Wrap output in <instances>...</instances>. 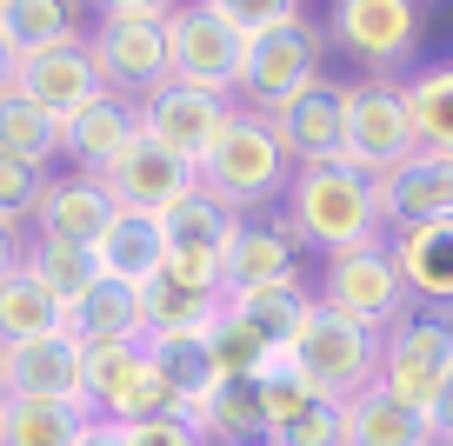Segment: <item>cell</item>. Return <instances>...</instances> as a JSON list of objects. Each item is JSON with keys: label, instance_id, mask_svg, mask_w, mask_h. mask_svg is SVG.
<instances>
[{"label": "cell", "instance_id": "9a60e30c", "mask_svg": "<svg viewBox=\"0 0 453 446\" xmlns=\"http://www.w3.org/2000/svg\"><path fill=\"white\" fill-rule=\"evenodd\" d=\"M14 94H27L34 107H47L54 120H67V113H81L87 100L107 94V87H100V67H94V54H87V41H67V47H47V54L20 60Z\"/></svg>", "mask_w": 453, "mask_h": 446}, {"label": "cell", "instance_id": "6da1fadb", "mask_svg": "<svg viewBox=\"0 0 453 446\" xmlns=\"http://www.w3.org/2000/svg\"><path fill=\"white\" fill-rule=\"evenodd\" d=\"M280 227L294 247H320L326 260L387 240V213H380V181L360 173L354 160H320V167H294L280 200Z\"/></svg>", "mask_w": 453, "mask_h": 446}, {"label": "cell", "instance_id": "44dd1931", "mask_svg": "<svg viewBox=\"0 0 453 446\" xmlns=\"http://www.w3.org/2000/svg\"><path fill=\"white\" fill-rule=\"evenodd\" d=\"M387 247H394V266H400L413 300L447 313L453 307V220L400 227V234H387Z\"/></svg>", "mask_w": 453, "mask_h": 446}, {"label": "cell", "instance_id": "52a82bcc", "mask_svg": "<svg viewBox=\"0 0 453 446\" xmlns=\"http://www.w3.org/2000/svg\"><path fill=\"white\" fill-rule=\"evenodd\" d=\"M87 54L100 67V87L141 107L147 94L173 81V47H167V20H94Z\"/></svg>", "mask_w": 453, "mask_h": 446}, {"label": "cell", "instance_id": "ac0fdd59", "mask_svg": "<svg viewBox=\"0 0 453 446\" xmlns=\"http://www.w3.org/2000/svg\"><path fill=\"white\" fill-rule=\"evenodd\" d=\"M380 213H387V234L426 227V220H453V160L420 147L394 173H380Z\"/></svg>", "mask_w": 453, "mask_h": 446}, {"label": "cell", "instance_id": "e0dca14e", "mask_svg": "<svg viewBox=\"0 0 453 446\" xmlns=\"http://www.w3.org/2000/svg\"><path fill=\"white\" fill-rule=\"evenodd\" d=\"M7 393H27V400H81L87 406V347L73 334H47V340L7 347Z\"/></svg>", "mask_w": 453, "mask_h": 446}, {"label": "cell", "instance_id": "2e32d148", "mask_svg": "<svg viewBox=\"0 0 453 446\" xmlns=\"http://www.w3.org/2000/svg\"><path fill=\"white\" fill-rule=\"evenodd\" d=\"M113 194H107V181H94V173H47V194H41V207H34V234L41 240H73V247H94L100 234H107V220H113Z\"/></svg>", "mask_w": 453, "mask_h": 446}, {"label": "cell", "instance_id": "836d02e7", "mask_svg": "<svg viewBox=\"0 0 453 446\" xmlns=\"http://www.w3.org/2000/svg\"><path fill=\"white\" fill-rule=\"evenodd\" d=\"M27 273L41 280L47 293H54L60 307H73L87 287L100 280V260H94V247H73V240H41V234H27Z\"/></svg>", "mask_w": 453, "mask_h": 446}, {"label": "cell", "instance_id": "7dc6e473", "mask_svg": "<svg viewBox=\"0 0 453 446\" xmlns=\"http://www.w3.org/2000/svg\"><path fill=\"white\" fill-rule=\"evenodd\" d=\"M0 400H7V347H0Z\"/></svg>", "mask_w": 453, "mask_h": 446}, {"label": "cell", "instance_id": "9c48e42d", "mask_svg": "<svg viewBox=\"0 0 453 446\" xmlns=\"http://www.w3.org/2000/svg\"><path fill=\"white\" fill-rule=\"evenodd\" d=\"M167 47H173V81L187 87H207V94H226L241 87V54H247V34H234L207 0H180L167 14Z\"/></svg>", "mask_w": 453, "mask_h": 446}, {"label": "cell", "instance_id": "ee69618b", "mask_svg": "<svg viewBox=\"0 0 453 446\" xmlns=\"http://www.w3.org/2000/svg\"><path fill=\"white\" fill-rule=\"evenodd\" d=\"M73 446H127V427H120V419H87Z\"/></svg>", "mask_w": 453, "mask_h": 446}, {"label": "cell", "instance_id": "8d00e7d4", "mask_svg": "<svg viewBox=\"0 0 453 446\" xmlns=\"http://www.w3.org/2000/svg\"><path fill=\"white\" fill-rule=\"evenodd\" d=\"M141 340H120V347H87V413H100V406L113 400V393L134 380V366H141Z\"/></svg>", "mask_w": 453, "mask_h": 446}, {"label": "cell", "instance_id": "ffe728a7", "mask_svg": "<svg viewBox=\"0 0 453 446\" xmlns=\"http://www.w3.org/2000/svg\"><path fill=\"white\" fill-rule=\"evenodd\" d=\"M94 260L107 280H120V287H154L160 266H167V227L154 220V213H113L107 234L94 240Z\"/></svg>", "mask_w": 453, "mask_h": 446}, {"label": "cell", "instance_id": "484cf974", "mask_svg": "<svg viewBox=\"0 0 453 446\" xmlns=\"http://www.w3.org/2000/svg\"><path fill=\"white\" fill-rule=\"evenodd\" d=\"M226 320V293H194L180 280H154L141 287V340H167V334H213Z\"/></svg>", "mask_w": 453, "mask_h": 446}, {"label": "cell", "instance_id": "30bf717a", "mask_svg": "<svg viewBox=\"0 0 453 446\" xmlns=\"http://www.w3.org/2000/svg\"><path fill=\"white\" fill-rule=\"evenodd\" d=\"M453 366V334H447V313H400L387 327V360H380V387L394 400L420 406L434 419V400H440V380Z\"/></svg>", "mask_w": 453, "mask_h": 446}, {"label": "cell", "instance_id": "f546056e", "mask_svg": "<svg viewBox=\"0 0 453 446\" xmlns=\"http://www.w3.org/2000/svg\"><path fill=\"white\" fill-rule=\"evenodd\" d=\"M0 160H20V167H41V173H54L60 160V120L14 87L0 94Z\"/></svg>", "mask_w": 453, "mask_h": 446}, {"label": "cell", "instance_id": "60d3db41", "mask_svg": "<svg viewBox=\"0 0 453 446\" xmlns=\"http://www.w3.org/2000/svg\"><path fill=\"white\" fill-rule=\"evenodd\" d=\"M127 446H207V440H200V427L187 413H167V419H141V427H127Z\"/></svg>", "mask_w": 453, "mask_h": 446}, {"label": "cell", "instance_id": "7402d4cb", "mask_svg": "<svg viewBox=\"0 0 453 446\" xmlns=\"http://www.w3.org/2000/svg\"><path fill=\"white\" fill-rule=\"evenodd\" d=\"M347 446H440V433L420 406L394 400L387 387H367L347 400Z\"/></svg>", "mask_w": 453, "mask_h": 446}, {"label": "cell", "instance_id": "b9f144b4", "mask_svg": "<svg viewBox=\"0 0 453 446\" xmlns=\"http://www.w3.org/2000/svg\"><path fill=\"white\" fill-rule=\"evenodd\" d=\"M81 7L100 20H167L180 0H81Z\"/></svg>", "mask_w": 453, "mask_h": 446}, {"label": "cell", "instance_id": "277c9868", "mask_svg": "<svg viewBox=\"0 0 453 446\" xmlns=\"http://www.w3.org/2000/svg\"><path fill=\"white\" fill-rule=\"evenodd\" d=\"M326 81V27L300 20V27H273V34H254L241 54V107L247 113H280L287 100H300L307 87Z\"/></svg>", "mask_w": 453, "mask_h": 446}, {"label": "cell", "instance_id": "d4e9b609", "mask_svg": "<svg viewBox=\"0 0 453 446\" xmlns=\"http://www.w3.org/2000/svg\"><path fill=\"white\" fill-rule=\"evenodd\" d=\"M67 334L81 347H120V340H141V287H120V280L100 273L94 287L67 307Z\"/></svg>", "mask_w": 453, "mask_h": 446}, {"label": "cell", "instance_id": "8992f818", "mask_svg": "<svg viewBox=\"0 0 453 446\" xmlns=\"http://www.w3.org/2000/svg\"><path fill=\"white\" fill-rule=\"evenodd\" d=\"M326 41L367 73H394L420 54V0H334Z\"/></svg>", "mask_w": 453, "mask_h": 446}, {"label": "cell", "instance_id": "ab89813d", "mask_svg": "<svg viewBox=\"0 0 453 446\" xmlns=\"http://www.w3.org/2000/svg\"><path fill=\"white\" fill-rule=\"evenodd\" d=\"M47 194V173L41 167H20V160H0V220L7 227H27L34 207Z\"/></svg>", "mask_w": 453, "mask_h": 446}, {"label": "cell", "instance_id": "3957f363", "mask_svg": "<svg viewBox=\"0 0 453 446\" xmlns=\"http://www.w3.org/2000/svg\"><path fill=\"white\" fill-rule=\"evenodd\" d=\"M287 360H294L320 393L354 400V393L380 387L387 334H373V327H360V320H347V313H334V307H320V300H313V313L300 320V334L287 340Z\"/></svg>", "mask_w": 453, "mask_h": 446}, {"label": "cell", "instance_id": "7c38bea8", "mask_svg": "<svg viewBox=\"0 0 453 446\" xmlns=\"http://www.w3.org/2000/svg\"><path fill=\"white\" fill-rule=\"evenodd\" d=\"M100 181H107L113 207H127V213H154V220H160L167 207H180V200L200 187V173L187 167L180 154H167V147H160V140L141 127V134L127 140V154L113 160Z\"/></svg>", "mask_w": 453, "mask_h": 446}, {"label": "cell", "instance_id": "d6986e66", "mask_svg": "<svg viewBox=\"0 0 453 446\" xmlns=\"http://www.w3.org/2000/svg\"><path fill=\"white\" fill-rule=\"evenodd\" d=\"M187 419L200 427L207 446H273V413L260 380H220Z\"/></svg>", "mask_w": 453, "mask_h": 446}, {"label": "cell", "instance_id": "603a6c76", "mask_svg": "<svg viewBox=\"0 0 453 446\" xmlns=\"http://www.w3.org/2000/svg\"><path fill=\"white\" fill-rule=\"evenodd\" d=\"M300 280L294 240L273 220H241V234L226 240V293H254V287H287Z\"/></svg>", "mask_w": 453, "mask_h": 446}, {"label": "cell", "instance_id": "f35d334b", "mask_svg": "<svg viewBox=\"0 0 453 446\" xmlns=\"http://www.w3.org/2000/svg\"><path fill=\"white\" fill-rule=\"evenodd\" d=\"M213 360H220V380H260V366L273 360V347L254 340L241 320H220L213 327Z\"/></svg>", "mask_w": 453, "mask_h": 446}, {"label": "cell", "instance_id": "f1b7e54d", "mask_svg": "<svg viewBox=\"0 0 453 446\" xmlns=\"http://www.w3.org/2000/svg\"><path fill=\"white\" fill-rule=\"evenodd\" d=\"M307 313H313V293L300 287V280H287V287H254V293H226V320H241L247 334L267 340L273 353L300 334Z\"/></svg>", "mask_w": 453, "mask_h": 446}, {"label": "cell", "instance_id": "74e56055", "mask_svg": "<svg viewBox=\"0 0 453 446\" xmlns=\"http://www.w3.org/2000/svg\"><path fill=\"white\" fill-rule=\"evenodd\" d=\"M213 14L226 20V27L234 34H247V41H254V34H273V27H300V0H207Z\"/></svg>", "mask_w": 453, "mask_h": 446}, {"label": "cell", "instance_id": "7bdbcfd3", "mask_svg": "<svg viewBox=\"0 0 453 446\" xmlns=\"http://www.w3.org/2000/svg\"><path fill=\"white\" fill-rule=\"evenodd\" d=\"M20 266H27V227H7V220H0V280L20 273Z\"/></svg>", "mask_w": 453, "mask_h": 446}, {"label": "cell", "instance_id": "d6a6232c", "mask_svg": "<svg viewBox=\"0 0 453 446\" xmlns=\"http://www.w3.org/2000/svg\"><path fill=\"white\" fill-rule=\"evenodd\" d=\"M400 94H407V113H413L420 147L453 160V67H413V73H400Z\"/></svg>", "mask_w": 453, "mask_h": 446}, {"label": "cell", "instance_id": "e575fe53", "mask_svg": "<svg viewBox=\"0 0 453 446\" xmlns=\"http://www.w3.org/2000/svg\"><path fill=\"white\" fill-rule=\"evenodd\" d=\"M167 413H180V400H173V387L160 380V366L141 353V366H134V380L120 393H113L107 406H100L94 419H120V427H141V419H167Z\"/></svg>", "mask_w": 453, "mask_h": 446}, {"label": "cell", "instance_id": "f6af8a7d", "mask_svg": "<svg viewBox=\"0 0 453 446\" xmlns=\"http://www.w3.org/2000/svg\"><path fill=\"white\" fill-rule=\"evenodd\" d=\"M434 433H440V446H453V366H447V380H440V400H434Z\"/></svg>", "mask_w": 453, "mask_h": 446}, {"label": "cell", "instance_id": "5b68a950", "mask_svg": "<svg viewBox=\"0 0 453 446\" xmlns=\"http://www.w3.org/2000/svg\"><path fill=\"white\" fill-rule=\"evenodd\" d=\"M420 154V134H413L407 94H400L394 73H360L347 81V160L360 173H394L400 160Z\"/></svg>", "mask_w": 453, "mask_h": 446}, {"label": "cell", "instance_id": "83f0119b", "mask_svg": "<svg viewBox=\"0 0 453 446\" xmlns=\"http://www.w3.org/2000/svg\"><path fill=\"white\" fill-rule=\"evenodd\" d=\"M147 360L160 366V380L173 387L180 413H194L213 387H220V360H213V334H167V340H141Z\"/></svg>", "mask_w": 453, "mask_h": 446}, {"label": "cell", "instance_id": "bcb514c9", "mask_svg": "<svg viewBox=\"0 0 453 446\" xmlns=\"http://www.w3.org/2000/svg\"><path fill=\"white\" fill-rule=\"evenodd\" d=\"M14 67H20V60L7 54V41H0V94H7V87H14Z\"/></svg>", "mask_w": 453, "mask_h": 446}, {"label": "cell", "instance_id": "c3c4849f", "mask_svg": "<svg viewBox=\"0 0 453 446\" xmlns=\"http://www.w3.org/2000/svg\"><path fill=\"white\" fill-rule=\"evenodd\" d=\"M447 334H453V307H447Z\"/></svg>", "mask_w": 453, "mask_h": 446}, {"label": "cell", "instance_id": "ba28073f", "mask_svg": "<svg viewBox=\"0 0 453 446\" xmlns=\"http://www.w3.org/2000/svg\"><path fill=\"white\" fill-rule=\"evenodd\" d=\"M320 307H334V313H347V320H360V327H373V334H387V327L407 313V280H400V266H394V247H360V253H340V260H326V280H320V293H313Z\"/></svg>", "mask_w": 453, "mask_h": 446}, {"label": "cell", "instance_id": "4fadbf2b", "mask_svg": "<svg viewBox=\"0 0 453 446\" xmlns=\"http://www.w3.org/2000/svg\"><path fill=\"white\" fill-rule=\"evenodd\" d=\"M267 127L280 134L294 167H320V160H347V81L326 73L320 87H307L300 100H287L280 113H267Z\"/></svg>", "mask_w": 453, "mask_h": 446}, {"label": "cell", "instance_id": "5bb4252c", "mask_svg": "<svg viewBox=\"0 0 453 446\" xmlns=\"http://www.w3.org/2000/svg\"><path fill=\"white\" fill-rule=\"evenodd\" d=\"M141 134V107L134 100H120V94H94L81 113H67L60 120V154H67V167L73 173H107L113 160L127 154V140Z\"/></svg>", "mask_w": 453, "mask_h": 446}, {"label": "cell", "instance_id": "4316f807", "mask_svg": "<svg viewBox=\"0 0 453 446\" xmlns=\"http://www.w3.org/2000/svg\"><path fill=\"white\" fill-rule=\"evenodd\" d=\"M81 400H27V393H7L0 400V446H73L87 427Z\"/></svg>", "mask_w": 453, "mask_h": 446}, {"label": "cell", "instance_id": "8fae6325", "mask_svg": "<svg viewBox=\"0 0 453 446\" xmlns=\"http://www.w3.org/2000/svg\"><path fill=\"white\" fill-rule=\"evenodd\" d=\"M234 107H241V100L207 94V87H187V81H167L160 94L141 100V127L160 140V147H167V154H180L187 167L200 173V160H207V154H213V140L226 134Z\"/></svg>", "mask_w": 453, "mask_h": 446}, {"label": "cell", "instance_id": "d590c367", "mask_svg": "<svg viewBox=\"0 0 453 446\" xmlns=\"http://www.w3.org/2000/svg\"><path fill=\"white\" fill-rule=\"evenodd\" d=\"M273 446H347V400H334V393L307 400L294 419L273 427Z\"/></svg>", "mask_w": 453, "mask_h": 446}, {"label": "cell", "instance_id": "cb8c5ba5", "mask_svg": "<svg viewBox=\"0 0 453 446\" xmlns=\"http://www.w3.org/2000/svg\"><path fill=\"white\" fill-rule=\"evenodd\" d=\"M81 14H87L81 0H0V41H7V54H14V60L47 54V47L87 41Z\"/></svg>", "mask_w": 453, "mask_h": 446}, {"label": "cell", "instance_id": "7a4b0ae2", "mask_svg": "<svg viewBox=\"0 0 453 446\" xmlns=\"http://www.w3.org/2000/svg\"><path fill=\"white\" fill-rule=\"evenodd\" d=\"M287 181H294V160H287L280 134H273L260 113L234 107L226 134L213 140V154L200 160V187H207L220 207L247 213V207H267V200H287Z\"/></svg>", "mask_w": 453, "mask_h": 446}, {"label": "cell", "instance_id": "4dcf8cb0", "mask_svg": "<svg viewBox=\"0 0 453 446\" xmlns=\"http://www.w3.org/2000/svg\"><path fill=\"white\" fill-rule=\"evenodd\" d=\"M160 227H167V253H213V260H226V240L241 234V213L220 207L207 187H194L180 207L160 213Z\"/></svg>", "mask_w": 453, "mask_h": 446}, {"label": "cell", "instance_id": "1f68e13d", "mask_svg": "<svg viewBox=\"0 0 453 446\" xmlns=\"http://www.w3.org/2000/svg\"><path fill=\"white\" fill-rule=\"evenodd\" d=\"M47 334H67V307L20 266V273L0 280V347H20V340H47Z\"/></svg>", "mask_w": 453, "mask_h": 446}]
</instances>
